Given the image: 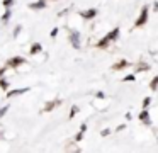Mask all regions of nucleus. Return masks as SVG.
Segmentation results:
<instances>
[{
    "instance_id": "obj_20",
    "label": "nucleus",
    "mask_w": 158,
    "mask_h": 153,
    "mask_svg": "<svg viewBox=\"0 0 158 153\" xmlns=\"http://www.w3.org/2000/svg\"><path fill=\"white\" fill-rule=\"evenodd\" d=\"M49 36H51L53 39H55V37L58 36V27H53V29H51V34H49Z\"/></svg>"
},
{
    "instance_id": "obj_21",
    "label": "nucleus",
    "mask_w": 158,
    "mask_h": 153,
    "mask_svg": "<svg viewBox=\"0 0 158 153\" xmlns=\"http://www.w3.org/2000/svg\"><path fill=\"white\" fill-rule=\"evenodd\" d=\"M150 102H151V99H150V97H146V99L143 100V107H148V105H150Z\"/></svg>"
},
{
    "instance_id": "obj_9",
    "label": "nucleus",
    "mask_w": 158,
    "mask_h": 153,
    "mask_svg": "<svg viewBox=\"0 0 158 153\" xmlns=\"http://www.w3.org/2000/svg\"><path fill=\"white\" fill-rule=\"evenodd\" d=\"M43 51V44L41 43H32L31 49H29V54H38Z\"/></svg>"
},
{
    "instance_id": "obj_24",
    "label": "nucleus",
    "mask_w": 158,
    "mask_h": 153,
    "mask_svg": "<svg viewBox=\"0 0 158 153\" xmlns=\"http://www.w3.org/2000/svg\"><path fill=\"white\" fill-rule=\"evenodd\" d=\"M5 70H7V66H2V68H0V77H4V75H5Z\"/></svg>"
},
{
    "instance_id": "obj_11",
    "label": "nucleus",
    "mask_w": 158,
    "mask_h": 153,
    "mask_svg": "<svg viewBox=\"0 0 158 153\" xmlns=\"http://www.w3.org/2000/svg\"><path fill=\"white\" fill-rule=\"evenodd\" d=\"M127 65H129V63H127V61H126V60H121V61H119V63H116V65H112V70H123V68H126V66H127Z\"/></svg>"
},
{
    "instance_id": "obj_23",
    "label": "nucleus",
    "mask_w": 158,
    "mask_h": 153,
    "mask_svg": "<svg viewBox=\"0 0 158 153\" xmlns=\"http://www.w3.org/2000/svg\"><path fill=\"white\" fill-rule=\"evenodd\" d=\"M134 80V75H127V77H124V82H131Z\"/></svg>"
},
{
    "instance_id": "obj_4",
    "label": "nucleus",
    "mask_w": 158,
    "mask_h": 153,
    "mask_svg": "<svg viewBox=\"0 0 158 153\" xmlns=\"http://www.w3.org/2000/svg\"><path fill=\"white\" fill-rule=\"evenodd\" d=\"M27 7H29L31 10H43V9H46V7H48V0H38V2H31Z\"/></svg>"
},
{
    "instance_id": "obj_12",
    "label": "nucleus",
    "mask_w": 158,
    "mask_h": 153,
    "mask_svg": "<svg viewBox=\"0 0 158 153\" xmlns=\"http://www.w3.org/2000/svg\"><path fill=\"white\" fill-rule=\"evenodd\" d=\"M10 15H12V12H10V9H5V12H4V15H2V22H9V19H10Z\"/></svg>"
},
{
    "instance_id": "obj_1",
    "label": "nucleus",
    "mask_w": 158,
    "mask_h": 153,
    "mask_svg": "<svg viewBox=\"0 0 158 153\" xmlns=\"http://www.w3.org/2000/svg\"><path fill=\"white\" fill-rule=\"evenodd\" d=\"M117 36H119V27L112 29L106 37H102V39H100L99 43H97V48H100V49H106V48L109 46L110 43H112V41H116V39H117Z\"/></svg>"
},
{
    "instance_id": "obj_5",
    "label": "nucleus",
    "mask_w": 158,
    "mask_h": 153,
    "mask_svg": "<svg viewBox=\"0 0 158 153\" xmlns=\"http://www.w3.org/2000/svg\"><path fill=\"white\" fill-rule=\"evenodd\" d=\"M70 43H72V46L75 48V49H80V34L77 32V31H72V32H70Z\"/></svg>"
},
{
    "instance_id": "obj_16",
    "label": "nucleus",
    "mask_w": 158,
    "mask_h": 153,
    "mask_svg": "<svg viewBox=\"0 0 158 153\" xmlns=\"http://www.w3.org/2000/svg\"><path fill=\"white\" fill-rule=\"evenodd\" d=\"M77 112H78V107H77V105H73V107L70 109V116H68V117H70V119H73V117L77 116Z\"/></svg>"
},
{
    "instance_id": "obj_19",
    "label": "nucleus",
    "mask_w": 158,
    "mask_h": 153,
    "mask_svg": "<svg viewBox=\"0 0 158 153\" xmlns=\"http://www.w3.org/2000/svg\"><path fill=\"white\" fill-rule=\"evenodd\" d=\"M21 31H22V26H21V24H19V26H15V27H14V34H12V36H14V37H17Z\"/></svg>"
},
{
    "instance_id": "obj_3",
    "label": "nucleus",
    "mask_w": 158,
    "mask_h": 153,
    "mask_svg": "<svg viewBox=\"0 0 158 153\" xmlns=\"http://www.w3.org/2000/svg\"><path fill=\"white\" fill-rule=\"evenodd\" d=\"M24 63H26V60L22 56H14V58H10V60L7 61L5 66L7 68H17V66H21V65H24Z\"/></svg>"
},
{
    "instance_id": "obj_15",
    "label": "nucleus",
    "mask_w": 158,
    "mask_h": 153,
    "mask_svg": "<svg viewBox=\"0 0 158 153\" xmlns=\"http://www.w3.org/2000/svg\"><path fill=\"white\" fill-rule=\"evenodd\" d=\"M14 3H15V0H4V2H2V5H4L5 9H10Z\"/></svg>"
},
{
    "instance_id": "obj_10",
    "label": "nucleus",
    "mask_w": 158,
    "mask_h": 153,
    "mask_svg": "<svg viewBox=\"0 0 158 153\" xmlns=\"http://www.w3.org/2000/svg\"><path fill=\"white\" fill-rule=\"evenodd\" d=\"M85 131H87V124L83 122V124L80 126V133L75 136V141H82V139H83V134H85Z\"/></svg>"
},
{
    "instance_id": "obj_2",
    "label": "nucleus",
    "mask_w": 158,
    "mask_h": 153,
    "mask_svg": "<svg viewBox=\"0 0 158 153\" xmlns=\"http://www.w3.org/2000/svg\"><path fill=\"white\" fill-rule=\"evenodd\" d=\"M146 20H148V5L143 7V10H141V14H139V17H138V20L134 22V27H141L143 24H146Z\"/></svg>"
},
{
    "instance_id": "obj_8",
    "label": "nucleus",
    "mask_w": 158,
    "mask_h": 153,
    "mask_svg": "<svg viewBox=\"0 0 158 153\" xmlns=\"http://www.w3.org/2000/svg\"><path fill=\"white\" fill-rule=\"evenodd\" d=\"M80 15H82L85 20H90V19H94V17L97 15V9H89V10H83V12H80Z\"/></svg>"
},
{
    "instance_id": "obj_18",
    "label": "nucleus",
    "mask_w": 158,
    "mask_h": 153,
    "mask_svg": "<svg viewBox=\"0 0 158 153\" xmlns=\"http://www.w3.org/2000/svg\"><path fill=\"white\" fill-rule=\"evenodd\" d=\"M7 111H9V104H5L4 107H0V117H4L7 114Z\"/></svg>"
},
{
    "instance_id": "obj_13",
    "label": "nucleus",
    "mask_w": 158,
    "mask_h": 153,
    "mask_svg": "<svg viewBox=\"0 0 158 153\" xmlns=\"http://www.w3.org/2000/svg\"><path fill=\"white\" fill-rule=\"evenodd\" d=\"M139 119L144 122V124H150V117H148V112H146V111H143V112L139 114Z\"/></svg>"
},
{
    "instance_id": "obj_14",
    "label": "nucleus",
    "mask_w": 158,
    "mask_h": 153,
    "mask_svg": "<svg viewBox=\"0 0 158 153\" xmlns=\"http://www.w3.org/2000/svg\"><path fill=\"white\" fill-rule=\"evenodd\" d=\"M0 87H2V90H9V82L4 77H0Z\"/></svg>"
},
{
    "instance_id": "obj_6",
    "label": "nucleus",
    "mask_w": 158,
    "mask_h": 153,
    "mask_svg": "<svg viewBox=\"0 0 158 153\" xmlns=\"http://www.w3.org/2000/svg\"><path fill=\"white\" fill-rule=\"evenodd\" d=\"M29 88H31V87L15 88V90H7V99H12V97H15V95H22V94H26V92H29Z\"/></svg>"
},
{
    "instance_id": "obj_7",
    "label": "nucleus",
    "mask_w": 158,
    "mask_h": 153,
    "mask_svg": "<svg viewBox=\"0 0 158 153\" xmlns=\"http://www.w3.org/2000/svg\"><path fill=\"white\" fill-rule=\"evenodd\" d=\"M56 105H61V100H60V99H55V100H49L48 104H46L44 107H43V112H51L53 109L56 107Z\"/></svg>"
},
{
    "instance_id": "obj_22",
    "label": "nucleus",
    "mask_w": 158,
    "mask_h": 153,
    "mask_svg": "<svg viewBox=\"0 0 158 153\" xmlns=\"http://www.w3.org/2000/svg\"><path fill=\"white\" fill-rule=\"evenodd\" d=\"M138 70H148V65H144V63L138 65Z\"/></svg>"
},
{
    "instance_id": "obj_17",
    "label": "nucleus",
    "mask_w": 158,
    "mask_h": 153,
    "mask_svg": "<svg viewBox=\"0 0 158 153\" xmlns=\"http://www.w3.org/2000/svg\"><path fill=\"white\" fill-rule=\"evenodd\" d=\"M156 87H158V77H155L153 80H151V83H150V88L151 90H156Z\"/></svg>"
}]
</instances>
